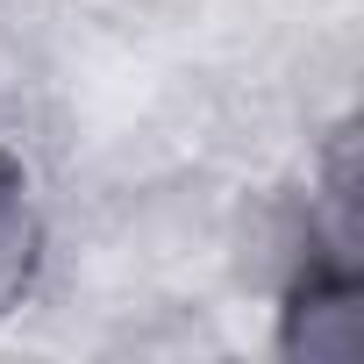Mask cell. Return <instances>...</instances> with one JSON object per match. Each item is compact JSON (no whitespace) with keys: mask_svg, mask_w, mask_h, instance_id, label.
I'll use <instances>...</instances> for the list:
<instances>
[{"mask_svg":"<svg viewBox=\"0 0 364 364\" xmlns=\"http://www.w3.org/2000/svg\"><path fill=\"white\" fill-rule=\"evenodd\" d=\"M279 350L286 357H357L364 350V286H357L350 243H328L321 257L300 264V279L286 293Z\"/></svg>","mask_w":364,"mask_h":364,"instance_id":"obj_1","label":"cell"},{"mask_svg":"<svg viewBox=\"0 0 364 364\" xmlns=\"http://www.w3.org/2000/svg\"><path fill=\"white\" fill-rule=\"evenodd\" d=\"M36 264H43V215H36V193H29L22 157L0 150V321L29 300Z\"/></svg>","mask_w":364,"mask_h":364,"instance_id":"obj_2","label":"cell"}]
</instances>
